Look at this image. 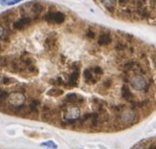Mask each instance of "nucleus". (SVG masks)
<instances>
[{"label":"nucleus","instance_id":"9b49d317","mask_svg":"<svg viewBox=\"0 0 156 149\" xmlns=\"http://www.w3.org/2000/svg\"><path fill=\"white\" fill-rule=\"evenodd\" d=\"M65 16L63 13L60 12H56L54 13V16H53V23H57V24H60L65 21Z\"/></svg>","mask_w":156,"mask_h":149},{"label":"nucleus","instance_id":"c85d7f7f","mask_svg":"<svg viewBox=\"0 0 156 149\" xmlns=\"http://www.w3.org/2000/svg\"><path fill=\"white\" fill-rule=\"evenodd\" d=\"M5 2V0H1V3H4Z\"/></svg>","mask_w":156,"mask_h":149},{"label":"nucleus","instance_id":"39448f33","mask_svg":"<svg viewBox=\"0 0 156 149\" xmlns=\"http://www.w3.org/2000/svg\"><path fill=\"white\" fill-rule=\"evenodd\" d=\"M65 101L67 102L68 104H70V105H77V106L84 103V99H83L82 96L78 95V93H68V95L65 96Z\"/></svg>","mask_w":156,"mask_h":149},{"label":"nucleus","instance_id":"6ab92c4d","mask_svg":"<svg viewBox=\"0 0 156 149\" xmlns=\"http://www.w3.org/2000/svg\"><path fill=\"white\" fill-rule=\"evenodd\" d=\"M41 146H46V147H49V148H52V149H56L57 148V145L54 143L53 141H48V142H44V143H41L40 144Z\"/></svg>","mask_w":156,"mask_h":149},{"label":"nucleus","instance_id":"4be33fe9","mask_svg":"<svg viewBox=\"0 0 156 149\" xmlns=\"http://www.w3.org/2000/svg\"><path fill=\"white\" fill-rule=\"evenodd\" d=\"M8 43H6V42H4L3 40L0 39V52H3V50H5V48L8 47Z\"/></svg>","mask_w":156,"mask_h":149},{"label":"nucleus","instance_id":"9d476101","mask_svg":"<svg viewBox=\"0 0 156 149\" xmlns=\"http://www.w3.org/2000/svg\"><path fill=\"white\" fill-rule=\"evenodd\" d=\"M111 43V37L109 34H101L98 38V44L99 45H108Z\"/></svg>","mask_w":156,"mask_h":149},{"label":"nucleus","instance_id":"4468645a","mask_svg":"<svg viewBox=\"0 0 156 149\" xmlns=\"http://www.w3.org/2000/svg\"><path fill=\"white\" fill-rule=\"evenodd\" d=\"M125 108L126 106L123 105V104H118V105H113L112 107H111V110H112V112H114V114H120Z\"/></svg>","mask_w":156,"mask_h":149},{"label":"nucleus","instance_id":"7ed1b4c3","mask_svg":"<svg viewBox=\"0 0 156 149\" xmlns=\"http://www.w3.org/2000/svg\"><path fill=\"white\" fill-rule=\"evenodd\" d=\"M120 122L123 124H133L134 122H136L137 120V114H136L135 110L133 108H125L123 111L120 112Z\"/></svg>","mask_w":156,"mask_h":149},{"label":"nucleus","instance_id":"bb28decb","mask_svg":"<svg viewBox=\"0 0 156 149\" xmlns=\"http://www.w3.org/2000/svg\"><path fill=\"white\" fill-rule=\"evenodd\" d=\"M148 149H156V144H154V145H152V146H150Z\"/></svg>","mask_w":156,"mask_h":149},{"label":"nucleus","instance_id":"5701e85b","mask_svg":"<svg viewBox=\"0 0 156 149\" xmlns=\"http://www.w3.org/2000/svg\"><path fill=\"white\" fill-rule=\"evenodd\" d=\"M112 85V82H111V80H106L103 83H102V86L104 87V88H110V86Z\"/></svg>","mask_w":156,"mask_h":149},{"label":"nucleus","instance_id":"6e6552de","mask_svg":"<svg viewBox=\"0 0 156 149\" xmlns=\"http://www.w3.org/2000/svg\"><path fill=\"white\" fill-rule=\"evenodd\" d=\"M56 45V35L55 34H51L46 40H44V46L49 50L54 48V46Z\"/></svg>","mask_w":156,"mask_h":149},{"label":"nucleus","instance_id":"a878e982","mask_svg":"<svg viewBox=\"0 0 156 149\" xmlns=\"http://www.w3.org/2000/svg\"><path fill=\"white\" fill-rule=\"evenodd\" d=\"M20 1H23V0H13V1H10V2H8V5H12V4L18 3V2H20Z\"/></svg>","mask_w":156,"mask_h":149},{"label":"nucleus","instance_id":"cd10ccee","mask_svg":"<svg viewBox=\"0 0 156 149\" xmlns=\"http://www.w3.org/2000/svg\"><path fill=\"white\" fill-rule=\"evenodd\" d=\"M2 79H3V77L0 74V84H2Z\"/></svg>","mask_w":156,"mask_h":149},{"label":"nucleus","instance_id":"f03ea898","mask_svg":"<svg viewBox=\"0 0 156 149\" xmlns=\"http://www.w3.org/2000/svg\"><path fill=\"white\" fill-rule=\"evenodd\" d=\"M61 114H62L63 122L65 123L76 121L81 116L80 108L77 105H69Z\"/></svg>","mask_w":156,"mask_h":149},{"label":"nucleus","instance_id":"20e7f679","mask_svg":"<svg viewBox=\"0 0 156 149\" xmlns=\"http://www.w3.org/2000/svg\"><path fill=\"white\" fill-rule=\"evenodd\" d=\"M130 84H131L132 88H134L135 90H146L148 88L147 80L142 74H134L130 79Z\"/></svg>","mask_w":156,"mask_h":149},{"label":"nucleus","instance_id":"aec40b11","mask_svg":"<svg viewBox=\"0 0 156 149\" xmlns=\"http://www.w3.org/2000/svg\"><path fill=\"white\" fill-rule=\"evenodd\" d=\"M16 89H17V91H20V93H24L25 91H27V85H25L24 83L18 84L16 86Z\"/></svg>","mask_w":156,"mask_h":149},{"label":"nucleus","instance_id":"423d86ee","mask_svg":"<svg viewBox=\"0 0 156 149\" xmlns=\"http://www.w3.org/2000/svg\"><path fill=\"white\" fill-rule=\"evenodd\" d=\"M79 78V69H74L72 71V74H70L69 80H68V83H65V85L69 87H74L77 85V81Z\"/></svg>","mask_w":156,"mask_h":149},{"label":"nucleus","instance_id":"0eeeda50","mask_svg":"<svg viewBox=\"0 0 156 149\" xmlns=\"http://www.w3.org/2000/svg\"><path fill=\"white\" fill-rule=\"evenodd\" d=\"M83 78H84L85 82L89 83V84H95L98 80V77L94 76L90 68H87L84 71H83Z\"/></svg>","mask_w":156,"mask_h":149},{"label":"nucleus","instance_id":"393cba45","mask_svg":"<svg viewBox=\"0 0 156 149\" xmlns=\"http://www.w3.org/2000/svg\"><path fill=\"white\" fill-rule=\"evenodd\" d=\"M4 33H5V29H4V26L2 24H0V39L2 38V36L4 35Z\"/></svg>","mask_w":156,"mask_h":149},{"label":"nucleus","instance_id":"ddd939ff","mask_svg":"<svg viewBox=\"0 0 156 149\" xmlns=\"http://www.w3.org/2000/svg\"><path fill=\"white\" fill-rule=\"evenodd\" d=\"M42 10H43V6H42V4L38 3V2H35L32 6V12L35 15H39L42 12Z\"/></svg>","mask_w":156,"mask_h":149},{"label":"nucleus","instance_id":"b1692460","mask_svg":"<svg viewBox=\"0 0 156 149\" xmlns=\"http://www.w3.org/2000/svg\"><path fill=\"white\" fill-rule=\"evenodd\" d=\"M87 37L90 38V39H93V38L95 37V33H94L93 31H88L87 32Z\"/></svg>","mask_w":156,"mask_h":149},{"label":"nucleus","instance_id":"f257e3e1","mask_svg":"<svg viewBox=\"0 0 156 149\" xmlns=\"http://www.w3.org/2000/svg\"><path fill=\"white\" fill-rule=\"evenodd\" d=\"M8 108H17L20 106L25 105L27 102V97L24 93H20V91H12L8 93Z\"/></svg>","mask_w":156,"mask_h":149},{"label":"nucleus","instance_id":"2eb2a0df","mask_svg":"<svg viewBox=\"0 0 156 149\" xmlns=\"http://www.w3.org/2000/svg\"><path fill=\"white\" fill-rule=\"evenodd\" d=\"M18 21L22 24L23 27H25L32 23V18H30V17H23V18H21L20 20H18Z\"/></svg>","mask_w":156,"mask_h":149},{"label":"nucleus","instance_id":"1a4fd4ad","mask_svg":"<svg viewBox=\"0 0 156 149\" xmlns=\"http://www.w3.org/2000/svg\"><path fill=\"white\" fill-rule=\"evenodd\" d=\"M121 96H123V98L125 100H127V101H130V102H133V95H132L131 90H130V88L127 86V85H123V88H121Z\"/></svg>","mask_w":156,"mask_h":149},{"label":"nucleus","instance_id":"dca6fc26","mask_svg":"<svg viewBox=\"0 0 156 149\" xmlns=\"http://www.w3.org/2000/svg\"><path fill=\"white\" fill-rule=\"evenodd\" d=\"M91 69V71L92 73H93V74L94 76H101L102 74V73H103V71H102V68L101 67H99V66H95V67H92V68H90Z\"/></svg>","mask_w":156,"mask_h":149},{"label":"nucleus","instance_id":"412c9836","mask_svg":"<svg viewBox=\"0 0 156 149\" xmlns=\"http://www.w3.org/2000/svg\"><path fill=\"white\" fill-rule=\"evenodd\" d=\"M126 44L125 43H123V42H119V43H117L116 45H115V48H116L117 50H126Z\"/></svg>","mask_w":156,"mask_h":149},{"label":"nucleus","instance_id":"f3484780","mask_svg":"<svg viewBox=\"0 0 156 149\" xmlns=\"http://www.w3.org/2000/svg\"><path fill=\"white\" fill-rule=\"evenodd\" d=\"M13 83H16V80L13 78H10V77H3V79H2V84L4 85H11Z\"/></svg>","mask_w":156,"mask_h":149},{"label":"nucleus","instance_id":"a211bd4d","mask_svg":"<svg viewBox=\"0 0 156 149\" xmlns=\"http://www.w3.org/2000/svg\"><path fill=\"white\" fill-rule=\"evenodd\" d=\"M8 62H10V60H8V57L5 56H0V67H5L8 65Z\"/></svg>","mask_w":156,"mask_h":149},{"label":"nucleus","instance_id":"f8f14e48","mask_svg":"<svg viewBox=\"0 0 156 149\" xmlns=\"http://www.w3.org/2000/svg\"><path fill=\"white\" fill-rule=\"evenodd\" d=\"M48 95L51 96V97H60V96L63 95V90L58 87H54V88L50 89L48 91Z\"/></svg>","mask_w":156,"mask_h":149}]
</instances>
